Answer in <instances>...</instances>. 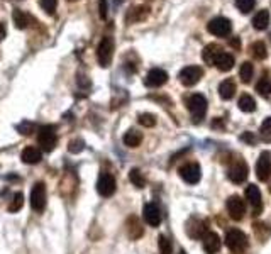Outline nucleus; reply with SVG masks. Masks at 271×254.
Masks as SVG:
<instances>
[{
	"instance_id": "14",
	"label": "nucleus",
	"mask_w": 271,
	"mask_h": 254,
	"mask_svg": "<svg viewBox=\"0 0 271 254\" xmlns=\"http://www.w3.org/2000/svg\"><path fill=\"white\" fill-rule=\"evenodd\" d=\"M256 176L261 182H268L271 176V154L263 153L256 163Z\"/></svg>"
},
{
	"instance_id": "38",
	"label": "nucleus",
	"mask_w": 271,
	"mask_h": 254,
	"mask_svg": "<svg viewBox=\"0 0 271 254\" xmlns=\"http://www.w3.org/2000/svg\"><path fill=\"white\" fill-rule=\"evenodd\" d=\"M36 129V124H32V122H22V124L17 126V130L22 136H31L32 132H34Z\"/></svg>"
},
{
	"instance_id": "43",
	"label": "nucleus",
	"mask_w": 271,
	"mask_h": 254,
	"mask_svg": "<svg viewBox=\"0 0 271 254\" xmlns=\"http://www.w3.org/2000/svg\"><path fill=\"white\" fill-rule=\"evenodd\" d=\"M229 46L236 48V49H241V41H239V38H234V39L229 41Z\"/></svg>"
},
{
	"instance_id": "23",
	"label": "nucleus",
	"mask_w": 271,
	"mask_h": 254,
	"mask_svg": "<svg viewBox=\"0 0 271 254\" xmlns=\"http://www.w3.org/2000/svg\"><path fill=\"white\" fill-rule=\"evenodd\" d=\"M12 19H14V24L17 29H27V27L31 26V20H32L29 14H26V12H22L20 9H14V12H12Z\"/></svg>"
},
{
	"instance_id": "46",
	"label": "nucleus",
	"mask_w": 271,
	"mask_h": 254,
	"mask_svg": "<svg viewBox=\"0 0 271 254\" xmlns=\"http://www.w3.org/2000/svg\"><path fill=\"white\" fill-rule=\"evenodd\" d=\"M68 2H75V0H68Z\"/></svg>"
},
{
	"instance_id": "44",
	"label": "nucleus",
	"mask_w": 271,
	"mask_h": 254,
	"mask_svg": "<svg viewBox=\"0 0 271 254\" xmlns=\"http://www.w3.org/2000/svg\"><path fill=\"white\" fill-rule=\"evenodd\" d=\"M7 31H5V26H3L2 22H0V41H3V38H5Z\"/></svg>"
},
{
	"instance_id": "28",
	"label": "nucleus",
	"mask_w": 271,
	"mask_h": 254,
	"mask_svg": "<svg viewBox=\"0 0 271 254\" xmlns=\"http://www.w3.org/2000/svg\"><path fill=\"white\" fill-rule=\"evenodd\" d=\"M251 55H253V58L258 60V61L266 60V56H268V49H266V44L263 43V41H256V43H253Z\"/></svg>"
},
{
	"instance_id": "32",
	"label": "nucleus",
	"mask_w": 271,
	"mask_h": 254,
	"mask_svg": "<svg viewBox=\"0 0 271 254\" xmlns=\"http://www.w3.org/2000/svg\"><path fill=\"white\" fill-rule=\"evenodd\" d=\"M158 246H159V253L161 254H173V244H171V241L168 239L166 236H159Z\"/></svg>"
},
{
	"instance_id": "18",
	"label": "nucleus",
	"mask_w": 271,
	"mask_h": 254,
	"mask_svg": "<svg viewBox=\"0 0 271 254\" xmlns=\"http://www.w3.org/2000/svg\"><path fill=\"white\" fill-rule=\"evenodd\" d=\"M126 229H127V236L131 237L133 241L139 239L142 234H144V229H142V224L139 222L137 217H129V220L126 222Z\"/></svg>"
},
{
	"instance_id": "6",
	"label": "nucleus",
	"mask_w": 271,
	"mask_h": 254,
	"mask_svg": "<svg viewBox=\"0 0 271 254\" xmlns=\"http://www.w3.org/2000/svg\"><path fill=\"white\" fill-rule=\"evenodd\" d=\"M31 207L34 212H43L46 208V185L38 182L31 191Z\"/></svg>"
},
{
	"instance_id": "11",
	"label": "nucleus",
	"mask_w": 271,
	"mask_h": 254,
	"mask_svg": "<svg viewBox=\"0 0 271 254\" xmlns=\"http://www.w3.org/2000/svg\"><path fill=\"white\" fill-rule=\"evenodd\" d=\"M248 175H249V168L244 161L234 163V165L229 168V173H227L229 180H231L232 183H237V185L244 183L246 180H248Z\"/></svg>"
},
{
	"instance_id": "27",
	"label": "nucleus",
	"mask_w": 271,
	"mask_h": 254,
	"mask_svg": "<svg viewBox=\"0 0 271 254\" xmlns=\"http://www.w3.org/2000/svg\"><path fill=\"white\" fill-rule=\"evenodd\" d=\"M237 105H239V109L242 110V112H246V114H251V112L256 110V100H254L251 95H248V93L241 95L239 102H237Z\"/></svg>"
},
{
	"instance_id": "3",
	"label": "nucleus",
	"mask_w": 271,
	"mask_h": 254,
	"mask_svg": "<svg viewBox=\"0 0 271 254\" xmlns=\"http://www.w3.org/2000/svg\"><path fill=\"white\" fill-rule=\"evenodd\" d=\"M38 142L41 146V149L46 151H53L58 144V136H56V127L48 124V126H41L38 130Z\"/></svg>"
},
{
	"instance_id": "4",
	"label": "nucleus",
	"mask_w": 271,
	"mask_h": 254,
	"mask_svg": "<svg viewBox=\"0 0 271 254\" xmlns=\"http://www.w3.org/2000/svg\"><path fill=\"white\" fill-rule=\"evenodd\" d=\"M112 58H114V39L110 36H105V38H102L100 44L97 48V61L102 68H107L112 63Z\"/></svg>"
},
{
	"instance_id": "29",
	"label": "nucleus",
	"mask_w": 271,
	"mask_h": 254,
	"mask_svg": "<svg viewBox=\"0 0 271 254\" xmlns=\"http://www.w3.org/2000/svg\"><path fill=\"white\" fill-rule=\"evenodd\" d=\"M254 75V66L253 63H249V61H244V63L241 64V69H239V78L242 80V83H249Z\"/></svg>"
},
{
	"instance_id": "26",
	"label": "nucleus",
	"mask_w": 271,
	"mask_h": 254,
	"mask_svg": "<svg viewBox=\"0 0 271 254\" xmlns=\"http://www.w3.org/2000/svg\"><path fill=\"white\" fill-rule=\"evenodd\" d=\"M122 141H124V144L127 147H137L142 142V136H141V132H137L136 129H131L124 134Z\"/></svg>"
},
{
	"instance_id": "17",
	"label": "nucleus",
	"mask_w": 271,
	"mask_h": 254,
	"mask_svg": "<svg viewBox=\"0 0 271 254\" xmlns=\"http://www.w3.org/2000/svg\"><path fill=\"white\" fill-rule=\"evenodd\" d=\"M20 159H22L26 165H38V163L43 159V153H41L39 147L36 146H27L26 149L20 154Z\"/></svg>"
},
{
	"instance_id": "12",
	"label": "nucleus",
	"mask_w": 271,
	"mask_h": 254,
	"mask_svg": "<svg viewBox=\"0 0 271 254\" xmlns=\"http://www.w3.org/2000/svg\"><path fill=\"white\" fill-rule=\"evenodd\" d=\"M168 81V73L165 71V69L161 68H153L147 71L146 78H144V83L146 87L149 88H158V87H163Z\"/></svg>"
},
{
	"instance_id": "41",
	"label": "nucleus",
	"mask_w": 271,
	"mask_h": 254,
	"mask_svg": "<svg viewBox=\"0 0 271 254\" xmlns=\"http://www.w3.org/2000/svg\"><path fill=\"white\" fill-rule=\"evenodd\" d=\"M241 139H242V141H244V142H251V144H254V142H256V137H254L251 132H246V134H242Z\"/></svg>"
},
{
	"instance_id": "35",
	"label": "nucleus",
	"mask_w": 271,
	"mask_h": 254,
	"mask_svg": "<svg viewBox=\"0 0 271 254\" xmlns=\"http://www.w3.org/2000/svg\"><path fill=\"white\" fill-rule=\"evenodd\" d=\"M139 124L144 126V127H154L156 126V116L154 114H141V116L137 117Z\"/></svg>"
},
{
	"instance_id": "40",
	"label": "nucleus",
	"mask_w": 271,
	"mask_h": 254,
	"mask_svg": "<svg viewBox=\"0 0 271 254\" xmlns=\"http://www.w3.org/2000/svg\"><path fill=\"white\" fill-rule=\"evenodd\" d=\"M98 10H100V17L105 20L107 10H109V7H107V0H98Z\"/></svg>"
},
{
	"instance_id": "15",
	"label": "nucleus",
	"mask_w": 271,
	"mask_h": 254,
	"mask_svg": "<svg viewBox=\"0 0 271 254\" xmlns=\"http://www.w3.org/2000/svg\"><path fill=\"white\" fill-rule=\"evenodd\" d=\"M142 215H144L146 224H149L151 227H158V225L161 224V210H159L156 203H147V205H144Z\"/></svg>"
},
{
	"instance_id": "47",
	"label": "nucleus",
	"mask_w": 271,
	"mask_h": 254,
	"mask_svg": "<svg viewBox=\"0 0 271 254\" xmlns=\"http://www.w3.org/2000/svg\"><path fill=\"white\" fill-rule=\"evenodd\" d=\"M270 193H271V187H270Z\"/></svg>"
},
{
	"instance_id": "37",
	"label": "nucleus",
	"mask_w": 271,
	"mask_h": 254,
	"mask_svg": "<svg viewBox=\"0 0 271 254\" xmlns=\"http://www.w3.org/2000/svg\"><path fill=\"white\" fill-rule=\"evenodd\" d=\"M39 3L43 10H46V14L53 15L56 10V5H58V0H39Z\"/></svg>"
},
{
	"instance_id": "8",
	"label": "nucleus",
	"mask_w": 271,
	"mask_h": 254,
	"mask_svg": "<svg viewBox=\"0 0 271 254\" xmlns=\"http://www.w3.org/2000/svg\"><path fill=\"white\" fill-rule=\"evenodd\" d=\"M225 207H227V212H229V215H231V219H234V220H242V219H244L246 202L241 198V196H237V195L229 196Z\"/></svg>"
},
{
	"instance_id": "30",
	"label": "nucleus",
	"mask_w": 271,
	"mask_h": 254,
	"mask_svg": "<svg viewBox=\"0 0 271 254\" xmlns=\"http://www.w3.org/2000/svg\"><path fill=\"white\" fill-rule=\"evenodd\" d=\"M129 180H131V183H133V185H134L136 188H144V187H146V178H144V175H142L141 171L137 170V168H133V170H131Z\"/></svg>"
},
{
	"instance_id": "33",
	"label": "nucleus",
	"mask_w": 271,
	"mask_h": 254,
	"mask_svg": "<svg viewBox=\"0 0 271 254\" xmlns=\"http://www.w3.org/2000/svg\"><path fill=\"white\" fill-rule=\"evenodd\" d=\"M254 234H256V237L260 241H265L266 237H268L271 234V229L268 227L266 224H254Z\"/></svg>"
},
{
	"instance_id": "1",
	"label": "nucleus",
	"mask_w": 271,
	"mask_h": 254,
	"mask_svg": "<svg viewBox=\"0 0 271 254\" xmlns=\"http://www.w3.org/2000/svg\"><path fill=\"white\" fill-rule=\"evenodd\" d=\"M207 98L203 95H200V93H194V95H190L187 98V109L188 112H190L192 116V121L195 122V124H199V122H202V119L205 117V114H207Z\"/></svg>"
},
{
	"instance_id": "34",
	"label": "nucleus",
	"mask_w": 271,
	"mask_h": 254,
	"mask_svg": "<svg viewBox=\"0 0 271 254\" xmlns=\"http://www.w3.org/2000/svg\"><path fill=\"white\" fill-rule=\"evenodd\" d=\"M254 5H256V0H236V7L237 10H241L242 14H249Z\"/></svg>"
},
{
	"instance_id": "10",
	"label": "nucleus",
	"mask_w": 271,
	"mask_h": 254,
	"mask_svg": "<svg viewBox=\"0 0 271 254\" xmlns=\"http://www.w3.org/2000/svg\"><path fill=\"white\" fill-rule=\"evenodd\" d=\"M244 196L248 200V203L253 207L254 215H258L263 210V196H261V190L256 185H248L244 190Z\"/></svg>"
},
{
	"instance_id": "13",
	"label": "nucleus",
	"mask_w": 271,
	"mask_h": 254,
	"mask_svg": "<svg viewBox=\"0 0 271 254\" xmlns=\"http://www.w3.org/2000/svg\"><path fill=\"white\" fill-rule=\"evenodd\" d=\"M180 176L183 178V182L190 183V185H195V183L200 182L202 171H200V166L197 165V163H188V165H183L180 168Z\"/></svg>"
},
{
	"instance_id": "16",
	"label": "nucleus",
	"mask_w": 271,
	"mask_h": 254,
	"mask_svg": "<svg viewBox=\"0 0 271 254\" xmlns=\"http://www.w3.org/2000/svg\"><path fill=\"white\" fill-rule=\"evenodd\" d=\"M203 251L207 254H217L220 251V246H222V243H220V237L215 234V232H207L203 237Z\"/></svg>"
},
{
	"instance_id": "21",
	"label": "nucleus",
	"mask_w": 271,
	"mask_h": 254,
	"mask_svg": "<svg viewBox=\"0 0 271 254\" xmlns=\"http://www.w3.org/2000/svg\"><path fill=\"white\" fill-rule=\"evenodd\" d=\"M219 53H222V48L219 46V44H207V46L203 48L202 51V60L205 64H208V66H213V63H215V58L219 56Z\"/></svg>"
},
{
	"instance_id": "48",
	"label": "nucleus",
	"mask_w": 271,
	"mask_h": 254,
	"mask_svg": "<svg viewBox=\"0 0 271 254\" xmlns=\"http://www.w3.org/2000/svg\"><path fill=\"white\" fill-rule=\"evenodd\" d=\"M270 38H271V36H270Z\"/></svg>"
},
{
	"instance_id": "9",
	"label": "nucleus",
	"mask_w": 271,
	"mask_h": 254,
	"mask_svg": "<svg viewBox=\"0 0 271 254\" xmlns=\"http://www.w3.org/2000/svg\"><path fill=\"white\" fill-rule=\"evenodd\" d=\"M116 188H117V183H116V178H114L110 173H102L98 176V182H97V191L98 195L102 196H112L116 193Z\"/></svg>"
},
{
	"instance_id": "19",
	"label": "nucleus",
	"mask_w": 271,
	"mask_h": 254,
	"mask_svg": "<svg viewBox=\"0 0 271 254\" xmlns=\"http://www.w3.org/2000/svg\"><path fill=\"white\" fill-rule=\"evenodd\" d=\"M187 232L190 237H195V239H202V237L207 234V229H205V222L199 219H192L190 222L187 224Z\"/></svg>"
},
{
	"instance_id": "42",
	"label": "nucleus",
	"mask_w": 271,
	"mask_h": 254,
	"mask_svg": "<svg viewBox=\"0 0 271 254\" xmlns=\"http://www.w3.org/2000/svg\"><path fill=\"white\" fill-rule=\"evenodd\" d=\"M261 130L263 132H271V117L265 119V122H263V126H261Z\"/></svg>"
},
{
	"instance_id": "2",
	"label": "nucleus",
	"mask_w": 271,
	"mask_h": 254,
	"mask_svg": "<svg viewBox=\"0 0 271 254\" xmlns=\"http://www.w3.org/2000/svg\"><path fill=\"white\" fill-rule=\"evenodd\" d=\"M225 246L229 248V251L232 254H244L248 249V236L244 234L239 229H231L225 234Z\"/></svg>"
},
{
	"instance_id": "25",
	"label": "nucleus",
	"mask_w": 271,
	"mask_h": 254,
	"mask_svg": "<svg viewBox=\"0 0 271 254\" xmlns=\"http://www.w3.org/2000/svg\"><path fill=\"white\" fill-rule=\"evenodd\" d=\"M147 15H149V7L147 5H139V7H133L127 14V20L129 22H139V20H144Z\"/></svg>"
},
{
	"instance_id": "22",
	"label": "nucleus",
	"mask_w": 271,
	"mask_h": 254,
	"mask_svg": "<svg viewBox=\"0 0 271 254\" xmlns=\"http://www.w3.org/2000/svg\"><path fill=\"white\" fill-rule=\"evenodd\" d=\"M236 90H237L236 81L232 78H225L224 81H220V85H219V95L222 100H231L234 97V93H236Z\"/></svg>"
},
{
	"instance_id": "45",
	"label": "nucleus",
	"mask_w": 271,
	"mask_h": 254,
	"mask_svg": "<svg viewBox=\"0 0 271 254\" xmlns=\"http://www.w3.org/2000/svg\"><path fill=\"white\" fill-rule=\"evenodd\" d=\"M178 254H187V253H185V251H183V249H182V251H180Z\"/></svg>"
},
{
	"instance_id": "7",
	"label": "nucleus",
	"mask_w": 271,
	"mask_h": 254,
	"mask_svg": "<svg viewBox=\"0 0 271 254\" xmlns=\"http://www.w3.org/2000/svg\"><path fill=\"white\" fill-rule=\"evenodd\" d=\"M203 76V69L200 66H185L182 71L178 73V80L182 81V85L185 87H194L200 81V78Z\"/></svg>"
},
{
	"instance_id": "5",
	"label": "nucleus",
	"mask_w": 271,
	"mask_h": 254,
	"mask_svg": "<svg viewBox=\"0 0 271 254\" xmlns=\"http://www.w3.org/2000/svg\"><path fill=\"white\" fill-rule=\"evenodd\" d=\"M207 31L210 32V34L217 36V38H227L232 32V22L227 17L219 15V17H213L210 22L207 24Z\"/></svg>"
},
{
	"instance_id": "39",
	"label": "nucleus",
	"mask_w": 271,
	"mask_h": 254,
	"mask_svg": "<svg viewBox=\"0 0 271 254\" xmlns=\"http://www.w3.org/2000/svg\"><path fill=\"white\" fill-rule=\"evenodd\" d=\"M83 147H85V142L81 141V139H73V141L68 144V151L73 154H76V153H81Z\"/></svg>"
},
{
	"instance_id": "20",
	"label": "nucleus",
	"mask_w": 271,
	"mask_h": 254,
	"mask_svg": "<svg viewBox=\"0 0 271 254\" xmlns=\"http://www.w3.org/2000/svg\"><path fill=\"white\" fill-rule=\"evenodd\" d=\"M213 66H215L219 71H231L234 68V56L231 53H219V56L215 58V63H213Z\"/></svg>"
},
{
	"instance_id": "31",
	"label": "nucleus",
	"mask_w": 271,
	"mask_h": 254,
	"mask_svg": "<svg viewBox=\"0 0 271 254\" xmlns=\"http://www.w3.org/2000/svg\"><path fill=\"white\" fill-rule=\"evenodd\" d=\"M256 92L260 93V95H265V97L271 95V78L270 76H263V78L258 81Z\"/></svg>"
},
{
	"instance_id": "36",
	"label": "nucleus",
	"mask_w": 271,
	"mask_h": 254,
	"mask_svg": "<svg viewBox=\"0 0 271 254\" xmlns=\"http://www.w3.org/2000/svg\"><path fill=\"white\" fill-rule=\"evenodd\" d=\"M24 205V195L22 193H15L12 202L9 203V212H19Z\"/></svg>"
},
{
	"instance_id": "24",
	"label": "nucleus",
	"mask_w": 271,
	"mask_h": 254,
	"mask_svg": "<svg viewBox=\"0 0 271 254\" xmlns=\"http://www.w3.org/2000/svg\"><path fill=\"white\" fill-rule=\"evenodd\" d=\"M268 26H270V12L263 9L253 17V27L256 31H265L268 29Z\"/></svg>"
}]
</instances>
